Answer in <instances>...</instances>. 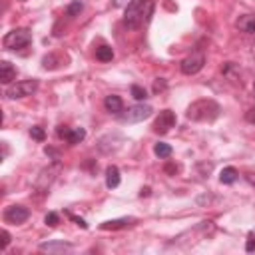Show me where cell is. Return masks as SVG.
<instances>
[{"mask_svg": "<svg viewBox=\"0 0 255 255\" xmlns=\"http://www.w3.org/2000/svg\"><path fill=\"white\" fill-rule=\"evenodd\" d=\"M151 12H153L151 0H131L124 12V24L128 28H141L143 24L149 22Z\"/></svg>", "mask_w": 255, "mask_h": 255, "instance_id": "cell-1", "label": "cell"}, {"mask_svg": "<svg viewBox=\"0 0 255 255\" xmlns=\"http://www.w3.org/2000/svg\"><path fill=\"white\" fill-rule=\"evenodd\" d=\"M219 104L215 100H195L193 104H189L185 116L191 122H213L219 118Z\"/></svg>", "mask_w": 255, "mask_h": 255, "instance_id": "cell-2", "label": "cell"}, {"mask_svg": "<svg viewBox=\"0 0 255 255\" xmlns=\"http://www.w3.org/2000/svg\"><path fill=\"white\" fill-rule=\"evenodd\" d=\"M32 44V34L28 28H14L2 38V46L6 50H24Z\"/></svg>", "mask_w": 255, "mask_h": 255, "instance_id": "cell-3", "label": "cell"}, {"mask_svg": "<svg viewBox=\"0 0 255 255\" xmlns=\"http://www.w3.org/2000/svg\"><path fill=\"white\" fill-rule=\"evenodd\" d=\"M36 90H38V80L16 82V84H10V86L6 88V98H10V100L26 98V96H32Z\"/></svg>", "mask_w": 255, "mask_h": 255, "instance_id": "cell-4", "label": "cell"}, {"mask_svg": "<svg viewBox=\"0 0 255 255\" xmlns=\"http://www.w3.org/2000/svg\"><path fill=\"white\" fill-rule=\"evenodd\" d=\"M151 112H153L151 106H147V104H135V106L128 108V110L122 114V120H124V122H129V124L143 122L145 118L151 116Z\"/></svg>", "mask_w": 255, "mask_h": 255, "instance_id": "cell-5", "label": "cell"}, {"mask_svg": "<svg viewBox=\"0 0 255 255\" xmlns=\"http://www.w3.org/2000/svg\"><path fill=\"white\" fill-rule=\"evenodd\" d=\"M4 221L10 223V225H20L24 223L28 217H30V211L24 207V205H8L4 209Z\"/></svg>", "mask_w": 255, "mask_h": 255, "instance_id": "cell-6", "label": "cell"}, {"mask_svg": "<svg viewBox=\"0 0 255 255\" xmlns=\"http://www.w3.org/2000/svg\"><path fill=\"white\" fill-rule=\"evenodd\" d=\"M203 64H205V56L201 52H193L191 56L181 60V72L187 76H193L203 68Z\"/></svg>", "mask_w": 255, "mask_h": 255, "instance_id": "cell-7", "label": "cell"}, {"mask_svg": "<svg viewBox=\"0 0 255 255\" xmlns=\"http://www.w3.org/2000/svg\"><path fill=\"white\" fill-rule=\"evenodd\" d=\"M173 126H175V114L171 110H163V112H159V116L153 122V131L155 133H167Z\"/></svg>", "mask_w": 255, "mask_h": 255, "instance_id": "cell-8", "label": "cell"}, {"mask_svg": "<svg viewBox=\"0 0 255 255\" xmlns=\"http://www.w3.org/2000/svg\"><path fill=\"white\" fill-rule=\"evenodd\" d=\"M58 135L62 139H66L68 143H80L86 137V129L84 128H66V126H60L58 128Z\"/></svg>", "mask_w": 255, "mask_h": 255, "instance_id": "cell-9", "label": "cell"}, {"mask_svg": "<svg viewBox=\"0 0 255 255\" xmlns=\"http://www.w3.org/2000/svg\"><path fill=\"white\" fill-rule=\"evenodd\" d=\"M40 251L42 253H66V251H72V243H66V241H48V243H42L40 245Z\"/></svg>", "mask_w": 255, "mask_h": 255, "instance_id": "cell-10", "label": "cell"}, {"mask_svg": "<svg viewBox=\"0 0 255 255\" xmlns=\"http://www.w3.org/2000/svg\"><path fill=\"white\" fill-rule=\"evenodd\" d=\"M135 223V217H120V219H110L104 221L100 225V229H122V227H129Z\"/></svg>", "mask_w": 255, "mask_h": 255, "instance_id": "cell-11", "label": "cell"}, {"mask_svg": "<svg viewBox=\"0 0 255 255\" xmlns=\"http://www.w3.org/2000/svg\"><path fill=\"white\" fill-rule=\"evenodd\" d=\"M14 78H16V68H14L10 62H6V60L0 62V82L8 86Z\"/></svg>", "mask_w": 255, "mask_h": 255, "instance_id": "cell-12", "label": "cell"}, {"mask_svg": "<svg viewBox=\"0 0 255 255\" xmlns=\"http://www.w3.org/2000/svg\"><path fill=\"white\" fill-rule=\"evenodd\" d=\"M237 28L245 34H255V16L253 14H243L237 20Z\"/></svg>", "mask_w": 255, "mask_h": 255, "instance_id": "cell-13", "label": "cell"}, {"mask_svg": "<svg viewBox=\"0 0 255 255\" xmlns=\"http://www.w3.org/2000/svg\"><path fill=\"white\" fill-rule=\"evenodd\" d=\"M104 106H106V110H108L110 114H120V112H124V102H122V98L116 96V94L108 96V98L104 100Z\"/></svg>", "mask_w": 255, "mask_h": 255, "instance_id": "cell-14", "label": "cell"}, {"mask_svg": "<svg viewBox=\"0 0 255 255\" xmlns=\"http://www.w3.org/2000/svg\"><path fill=\"white\" fill-rule=\"evenodd\" d=\"M237 177H239V171L235 169V167H223L221 171H219V181L223 183V185H231V183H235L237 181Z\"/></svg>", "mask_w": 255, "mask_h": 255, "instance_id": "cell-15", "label": "cell"}, {"mask_svg": "<svg viewBox=\"0 0 255 255\" xmlns=\"http://www.w3.org/2000/svg\"><path fill=\"white\" fill-rule=\"evenodd\" d=\"M120 169L116 167V165H110L108 169H106V185L110 187V189H114V187H118L120 185Z\"/></svg>", "mask_w": 255, "mask_h": 255, "instance_id": "cell-16", "label": "cell"}, {"mask_svg": "<svg viewBox=\"0 0 255 255\" xmlns=\"http://www.w3.org/2000/svg\"><path fill=\"white\" fill-rule=\"evenodd\" d=\"M96 58H98L100 62H110V60L114 58V50H112V46H108V44L98 46V48H96Z\"/></svg>", "mask_w": 255, "mask_h": 255, "instance_id": "cell-17", "label": "cell"}, {"mask_svg": "<svg viewBox=\"0 0 255 255\" xmlns=\"http://www.w3.org/2000/svg\"><path fill=\"white\" fill-rule=\"evenodd\" d=\"M153 153H155L159 159L169 157V155H171V145H169V143H163V141H157V143L153 145Z\"/></svg>", "mask_w": 255, "mask_h": 255, "instance_id": "cell-18", "label": "cell"}, {"mask_svg": "<svg viewBox=\"0 0 255 255\" xmlns=\"http://www.w3.org/2000/svg\"><path fill=\"white\" fill-rule=\"evenodd\" d=\"M131 96L137 100V102H143L145 98H147V92L141 88V86H137V84H133L131 86Z\"/></svg>", "mask_w": 255, "mask_h": 255, "instance_id": "cell-19", "label": "cell"}, {"mask_svg": "<svg viewBox=\"0 0 255 255\" xmlns=\"http://www.w3.org/2000/svg\"><path fill=\"white\" fill-rule=\"evenodd\" d=\"M30 135H32L36 141H44V137H46V133H44V129H42L40 126H34V128H30Z\"/></svg>", "mask_w": 255, "mask_h": 255, "instance_id": "cell-20", "label": "cell"}, {"mask_svg": "<svg viewBox=\"0 0 255 255\" xmlns=\"http://www.w3.org/2000/svg\"><path fill=\"white\" fill-rule=\"evenodd\" d=\"M82 8H84V6H82V2H80V0H78V2H72V4L68 6L66 14H68V16H76V14H80V12H82Z\"/></svg>", "mask_w": 255, "mask_h": 255, "instance_id": "cell-21", "label": "cell"}, {"mask_svg": "<svg viewBox=\"0 0 255 255\" xmlns=\"http://www.w3.org/2000/svg\"><path fill=\"white\" fill-rule=\"evenodd\" d=\"M46 225H50V227H54V225H58V221H60V217H58V213H54V211H50L48 215H46Z\"/></svg>", "mask_w": 255, "mask_h": 255, "instance_id": "cell-22", "label": "cell"}, {"mask_svg": "<svg viewBox=\"0 0 255 255\" xmlns=\"http://www.w3.org/2000/svg\"><path fill=\"white\" fill-rule=\"evenodd\" d=\"M245 251L255 253V235H249V239H247V243H245Z\"/></svg>", "mask_w": 255, "mask_h": 255, "instance_id": "cell-23", "label": "cell"}, {"mask_svg": "<svg viewBox=\"0 0 255 255\" xmlns=\"http://www.w3.org/2000/svg\"><path fill=\"white\" fill-rule=\"evenodd\" d=\"M70 219H72V221H76V225H80L82 229H86V227H88V223H86V221H84L82 217H76V215H70Z\"/></svg>", "mask_w": 255, "mask_h": 255, "instance_id": "cell-24", "label": "cell"}, {"mask_svg": "<svg viewBox=\"0 0 255 255\" xmlns=\"http://www.w3.org/2000/svg\"><path fill=\"white\" fill-rule=\"evenodd\" d=\"M8 243H10V233H8V231H2V245H0V247H2V249H6V247H8Z\"/></svg>", "mask_w": 255, "mask_h": 255, "instance_id": "cell-25", "label": "cell"}, {"mask_svg": "<svg viewBox=\"0 0 255 255\" xmlns=\"http://www.w3.org/2000/svg\"><path fill=\"white\" fill-rule=\"evenodd\" d=\"M245 120H247L249 124H255V108H251V110L245 114Z\"/></svg>", "mask_w": 255, "mask_h": 255, "instance_id": "cell-26", "label": "cell"}, {"mask_svg": "<svg viewBox=\"0 0 255 255\" xmlns=\"http://www.w3.org/2000/svg\"><path fill=\"white\" fill-rule=\"evenodd\" d=\"M253 88H255V84H253Z\"/></svg>", "mask_w": 255, "mask_h": 255, "instance_id": "cell-27", "label": "cell"}]
</instances>
